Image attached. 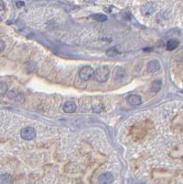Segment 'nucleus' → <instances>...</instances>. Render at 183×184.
Segmentation results:
<instances>
[{
    "label": "nucleus",
    "instance_id": "obj_1",
    "mask_svg": "<svg viewBox=\"0 0 183 184\" xmlns=\"http://www.w3.org/2000/svg\"><path fill=\"white\" fill-rule=\"evenodd\" d=\"M110 75V68L108 65H103L94 71V78L99 82H105Z\"/></svg>",
    "mask_w": 183,
    "mask_h": 184
},
{
    "label": "nucleus",
    "instance_id": "obj_2",
    "mask_svg": "<svg viewBox=\"0 0 183 184\" xmlns=\"http://www.w3.org/2000/svg\"><path fill=\"white\" fill-rule=\"evenodd\" d=\"M79 77L83 80V81H87L89 80L93 76H94V70L91 66H84L79 70Z\"/></svg>",
    "mask_w": 183,
    "mask_h": 184
},
{
    "label": "nucleus",
    "instance_id": "obj_3",
    "mask_svg": "<svg viewBox=\"0 0 183 184\" xmlns=\"http://www.w3.org/2000/svg\"><path fill=\"white\" fill-rule=\"evenodd\" d=\"M20 136H21L22 139H24L26 141L32 140L36 136V131L32 127H25V128L21 129V131H20Z\"/></svg>",
    "mask_w": 183,
    "mask_h": 184
},
{
    "label": "nucleus",
    "instance_id": "obj_4",
    "mask_svg": "<svg viewBox=\"0 0 183 184\" xmlns=\"http://www.w3.org/2000/svg\"><path fill=\"white\" fill-rule=\"evenodd\" d=\"M156 10V5L154 3H146L145 5H144L141 8V11H142V14L144 16H146V17H149L151 16Z\"/></svg>",
    "mask_w": 183,
    "mask_h": 184
},
{
    "label": "nucleus",
    "instance_id": "obj_5",
    "mask_svg": "<svg viewBox=\"0 0 183 184\" xmlns=\"http://www.w3.org/2000/svg\"><path fill=\"white\" fill-rule=\"evenodd\" d=\"M113 182V176L110 172H105L99 177V182L102 184H110Z\"/></svg>",
    "mask_w": 183,
    "mask_h": 184
},
{
    "label": "nucleus",
    "instance_id": "obj_6",
    "mask_svg": "<svg viewBox=\"0 0 183 184\" xmlns=\"http://www.w3.org/2000/svg\"><path fill=\"white\" fill-rule=\"evenodd\" d=\"M127 102L128 104H130L131 106H139L141 103H142V100H141V97L138 96V95H130L128 98H127Z\"/></svg>",
    "mask_w": 183,
    "mask_h": 184
},
{
    "label": "nucleus",
    "instance_id": "obj_7",
    "mask_svg": "<svg viewBox=\"0 0 183 184\" xmlns=\"http://www.w3.org/2000/svg\"><path fill=\"white\" fill-rule=\"evenodd\" d=\"M63 112L66 113H73L76 110V104L72 100H68L63 104Z\"/></svg>",
    "mask_w": 183,
    "mask_h": 184
},
{
    "label": "nucleus",
    "instance_id": "obj_8",
    "mask_svg": "<svg viewBox=\"0 0 183 184\" xmlns=\"http://www.w3.org/2000/svg\"><path fill=\"white\" fill-rule=\"evenodd\" d=\"M160 68V63L157 60H152L147 63V72L155 73Z\"/></svg>",
    "mask_w": 183,
    "mask_h": 184
},
{
    "label": "nucleus",
    "instance_id": "obj_9",
    "mask_svg": "<svg viewBox=\"0 0 183 184\" xmlns=\"http://www.w3.org/2000/svg\"><path fill=\"white\" fill-rule=\"evenodd\" d=\"M12 183V178L9 174H2L0 175V184Z\"/></svg>",
    "mask_w": 183,
    "mask_h": 184
},
{
    "label": "nucleus",
    "instance_id": "obj_10",
    "mask_svg": "<svg viewBox=\"0 0 183 184\" xmlns=\"http://www.w3.org/2000/svg\"><path fill=\"white\" fill-rule=\"evenodd\" d=\"M161 86H162V82L160 80H156L151 85V90L154 92H158L161 88Z\"/></svg>",
    "mask_w": 183,
    "mask_h": 184
},
{
    "label": "nucleus",
    "instance_id": "obj_11",
    "mask_svg": "<svg viewBox=\"0 0 183 184\" xmlns=\"http://www.w3.org/2000/svg\"><path fill=\"white\" fill-rule=\"evenodd\" d=\"M179 46V42L176 41V40H170L168 44H167V49L169 51H172L174 49H176L177 47Z\"/></svg>",
    "mask_w": 183,
    "mask_h": 184
},
{
    "label": "nucleus",
    "instance_id": "obj_12",
    "mask_svg": "<svg viewBox=\"0 0 183 184\" xmlns=\"http://www.w3.org/2000/svg\"><path fill=\"white\" fill-rule=\"evenodd\" d=\"M91 18L93 19L97 20V21H100V22H103V21L107 20V17L103 14H94V15H92Z\"/></svg>",
    "mask_w": 183,
    "mask_h": 184
},
{
    "label": "nucleus",
    "instance_id": "obj_13",
    "mask_svg": "<svg viewBox=\"0 0 183 184\" xmlns=\"http://www.w3.org/2000/svg\"><path fill=\"white\" fill-rule=\"evenodd\" d=\"M7 85L5 82H0V95H5L7 92Z\"/></svg>",
    "mask_w": 183,
    "mask_h": 184
},
{
    "label": "nucleus",
    "instance_id": "obj_14",
    "mask_svg": "<svg viewBox=\"0 0 183 184\" xmlns=\"http://www.w3.org/2000/svg\"><path fill=\"white\" fill-rule=\"evenodd\" d=\"M119 53H118V51L115 49V48H112V49H110V50H108L107 51V55H109V56H115V55H117Z\"/></svg>",
    "mask_w": 183,
    "mask_h": 184
},
{
    "label": "nucleus",
    "instance_id": "obj_15",
    "mask_svg": "<svg viewBox=\"0 0 183 184\" xmlns=\"http://www.w3.org/2000/svg\"><path fill=\"white\" fill-rule=\"evenodd\" d=\"M5 48H6V43L2 40H0V54L5 50Z\"/></svg>",
    "mask_w": 183,
    "mask_h": 184
},
{
    "label": "nucleus",
    "instance_id": "obj_16",
    "mask_svg": "<svg viewBox=\"0 0 183 184\" xmlns=\"http://www.w3.org/2000/svg\"><path fill=\"white\" fill-rule=\"evenodd\" d=\"M6 8V4L3 0H0V11L4 10Z\"/></svg>",
    "mask_w": 183,
    "mask_h": 184
},
{
    "label": "nucleus",
    "instance_id": "obj_17",
    "mask_svg": "<svg viewBox=\"0 0 183 184\" xmlns=\"http://www.w3.org/2000/svg\"><path fill=\"white\" fill-rule=\"evenodd\" d=\"M17 6H24V3L23 2H17Z\"/></svg>",
    "mask_w": 183,
    "mask_h": 184
},
{
    "label": "nucleus",
    "instance_id": "obj_18",
    "mask_svg": "<svg viewBox=\"0 0 183 184\" xmlns=\"http://www.w3.org/2000/svg\"><path fill=\"white\" fill-rule=\"evenodd\" d=\"M86 2H88V3H92V2H95L96 0H85Z\"/></svg>",
    "mask_w": 183,
    "mask_h": 184
},
{
    "label": "nucleus",
    "instance_id": "obj_19",
    "mask_svg": "<svg viewBox=\"0 0 183 184\" xmlns=\"http://www.w3.org/2000/svg\"><path fill=\"white\" fill-rule=\"evenodd\" d=\"M1 20H2V18H1V17H0V21H1Z\"/></svg>",
    "mask_w": 183,
    "mask_h": 184
}]
</instances>
